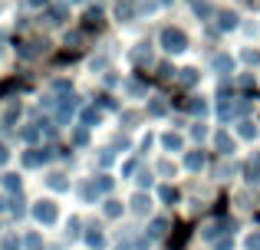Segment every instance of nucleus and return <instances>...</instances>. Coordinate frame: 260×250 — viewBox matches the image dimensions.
I'll return each instance as SVG.
<instances>
[{
  "instance_id": "nucleus-1",
  "label": "nucleus",
  "mask_w": 260,
  "mask_h": 250,
  "mask_svg": "<svg viewBox=\"0 0 260 250\" xmlns=\"http://www.w3.org/2000/svg\"><path fill=\"white\" fill-rule=\"evenodd\" d=\"M161 46L172 50V53H178V50L188 46V37H184L181 30H175V26H168V30H161Z\"/></svg>"
},
{
  "instance_id": "nucleus-2",
  "label": "nucleus",
  "mask_w": 260,
  "mask_h": 250,
  "mask_svg": "<svg viewBox=\"0 0 260 250\" xmlns=\"http://www.w3.org/2000/svg\"><path fill=\"white\" fill-rule=\"evenodd\" d=\"M37 214H40L43 221H50V218H53V207H37Z\"/></svg>"
},
{
  "instance_id": "nucleus-3",
  "label": "nucleus",
  "mask_w": 260,
  "mask_h": 250,
  "mask_svg": "<svg viewBox=\"0 0 260 250\" xmlns=\"http://www.w3.org/2000/svg\"><path fill=\"white\" fill-rule=\"evenodd\" d=\"M217 69H231V59L228 56H217Z\"/></svg>"
},
{
  "instance_id": "nucleus-4",
  "label": "nucleus",
  "mask_w": 260,
  "mask_h": 250,
  "mask_svg": "<svg viewBox=\"0 0 260 250\" xmlns=\"http://www.w3.org/2000/svg\"><path fill=\"white\" fill-rule=\"evenodd\" d=\"M250 247H254V250H260V237H250Z\"/></svg>"
},
{
  "instance_id": "nucleus-5",
  "label": "nucleus",
  "mask_w": 260,
  "mask_h": 250,
  "mask_svg": "<svg viewBox=\"0 0 260 250\" xmlns=\"http://www.w3.org/2000/svg\"><path fill=\"white\" fill-rule=\"evenodd\" d=\"M0 158H7V148H0Z\"/></svg>"
}]
</instances>
